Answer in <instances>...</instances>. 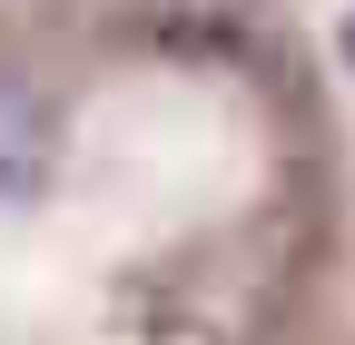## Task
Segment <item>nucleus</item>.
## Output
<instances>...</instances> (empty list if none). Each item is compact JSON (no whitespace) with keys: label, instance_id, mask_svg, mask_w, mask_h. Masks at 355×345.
Returning <instances> with one entry per match:
<instances>
[{"label":"nucleus","instance_id":"1","mask_svg":"<svg viewBox=\"0 0 355 345\" xmlns=\"http://www.w3.org/2000/svg\"><path fill=\"white\" fill-rule=\"evenodd\" d=\"M60 139H69L60 99L30 89V79H0V197H40V188H50Z\"/></svg>","mask_w":355,"mask_h":345},{"label":"nucleus","instance_id":"2","mask_svg":"<svg viewBox=\"0 0 355 345\" xmlns=\"http://www.w3.org/2000/svg\"><path fill=\"white\" fill-rule=\"evenodd\" d=\"M345 60H355V10H345Z\"/></svg>","mask_w":355,"mask_h":345}]
</instances>
